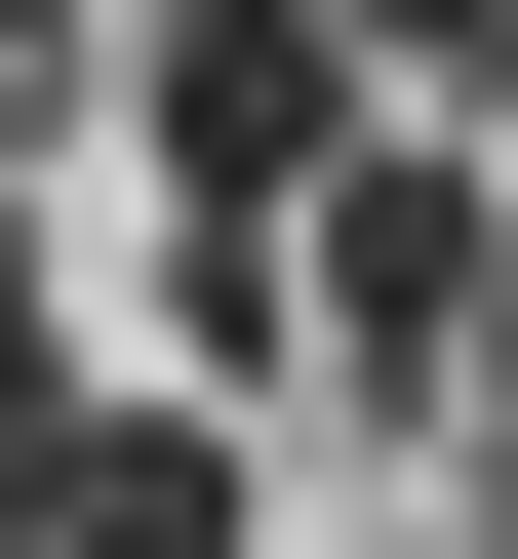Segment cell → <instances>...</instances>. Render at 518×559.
Segmentation results:
<instances>
[{"mask_svg": "<svg viewBox=\"0 0 518 559\" xmlns=\"http://www.w3.org/2000/svg\"><path fill=\"white\" fill-rule=\"evenodd\" d=\"M240 400H40V559H240Z\"/></svg>", "mask_w": 518, "mask_h": 559, "instance_id": "3957f363", "label": "cell"}, {"mask_svg": "<svg viewBox=\"0 0 518 559\" xmlns=\"http://www.w3.org/2000/svg\"><path fill=\"white\" fill-rule=\"evenodd\" d=\"M120 120H160V200H200V240H279V200H320L399 81H359L320 0H160V40H120Z\"/></svg>", "mask_w": 518, "mask_h": 559, "instance_id": "7a4b0ae2", "label": "cell"}, {"mask_svg": "<svg viewBox=\"0 0 518 559\" xmlns=\"http://www.w3.org/2000/svg\"><path fill=\"white\" fill-rule=\"evenodd\" d=\"M438 440H518V280H479V400H438Z\"/></svg>", "mask_w": 518, "mask_h": 559, "instance_id": "277c9868", "label": "cell"}, {"mask_svg": "<svg viewBox=\"0 0 518 559\" xmlns=\"http://www.w3.org/2000/svg\"><path fill=\"white\" fill-rule=\"evenodd\" d=\"M479 280H518V200L438 160V120H359V160L279 200V360H320L359 440H438V400H479Z\"/></svg>", "mask_w": 518, "mask_h": 559, "instance_id": "6da1fadb", "label": "cell"}]
</instances>
